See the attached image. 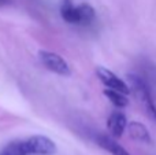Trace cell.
I'll return each mask as SVG.
<instances>
[{
    "mask_svg": "<svg viewBox=\"0 0 156 155\" xmlns=\"http://www.w3.org/2000/svg\"><path fill=\"white\" fill-rule=\"evenodd\" d=\"M127 85H129V88H130V92L134 93V96L138 99V102H140L141 106L144 107L147 114L156 122V104L154 102L151 89H149L147 81L143 77L130 73L129 76H127Z\"/></svg>",
    "mask_w": 156,
    "mask_h": 155,
    "instance_id": "6da1fadb",
    "label": "cell"
},
{
    "mask_svg": "<svg viewBox=\"0 0 156 155\" xmlns=\"http://www.w3.org/2000/svg\"><path fill=\"white\" fill-rule=\"evenodd\" d=\"M38 59H40L41 65L47 69V70L52 71V73L58 74L62 77H69L71 74V69L69 63L63 56L54 51H45L41 49L38 51Z\"/></svg>",
    "mask_w": 156,
    "mask_h": 155,
    "instance_id": "7a4b0ae2",
    "label": "cell"
},
{
    "mask_svg": "<svg viewBox=\"0 0 156 155\" xmlns=\"http://www.w3.org/2000/svg\"><path fill=\"white\" fill-rule=\"evenodd\" d=\"M96 76H97V78L100 80V82H103V84L107 88H110V89L119 91V92L125 93V95L130 93V88H129V85H127V82L123 81L121 77H118L111 70H108L107 67L99 66V67L96 69Z\"/></svg>",
    "mask_w": 156,
    "mask_h": 155,
    "instance_id": "3957f363",
    "label": "cell"
},
{
    "mask_svg": "<svg viewBox=\"0 0 156 155\" xmlns=\"http://www.w3.org/2000/svg\"><path fill=\"white\" fill-rule=\"evenodd\" d=\"M32 155H54L56 154V144L52 139L44 135H33L27 137Z\"/></svg>",
    "mask_w": 156,
    "mask_h": 155,
    "instance_id": "277c9868",
    "label": "cell"
},
{
    "mask_svg": "<svg viewBox=\"0 0 156 155\" xmlns=\"http://www.w3.org/2000/svg\"><path fill=\"white\" fill-rule=\"evenodd\" d=\"M127 125V118L122 111H112L107 120V129L111 136L118 139L123 135Z\"/></svg>",
    "mask_w": 156,
    "mask_h": 155,
    "instance_id": "5b68a950",
    "label": "cell"
},
{
    "mask_svg": "<svg viewBox=\"0 0 156 155\" xmlns=\"http://www.w3.org/2000/svg\"><path fill=\"white\" fill-rule=\"evenodd\" d=\"M126 129H127V132H129V136L132 137L133 140H136V142L145 143V144L152 143L149 131L147 129V126L144 125V124L138 122V121H130V122H127Z\"/></svg>",
    "mask_w": 156,
    "mask_h": 155,
    "instance_id": "8992f818",
    "label": "cell"
},
{
    "mask_svg": "<svg viewBox=\"0 0 156 155\" xmlns=\"http://www.w3.org/2000/svg\"><path fill=\"white\" fill-rule=\"evenodd\" d=\"M0 155H32L27 139L14 140L0 150Z\"/></svg>",
    "mask_w": 156,
    "mask_h": 155,
    "instance_id": "52a82bcc",
    "label": "cell"
},
{
    "mask_svg": "<svg viewBox=\"0 0 156 155\" xmlns=\"http://www.w3.org/2000/svg\"><path fill=\"white\" fill-rule=\"evenodd\" d=\"M96 143L101 148H104L105 151H108L111 155H130L121 144H118V143L110 136L99 135V136H96Z\"/></svg>",
    "mask_w": 156,
    "mask_h": 155,
    "instance_id": "ba28073f",
    "label": "cell"
},
{
    "mask_svg": "<svg viewBox=\"0 0 156 155\" xmlns=\"http://www.w3.org/2000/svg\"><path fill=\"white\" fill-rule=\"evenodd\" d=\"M60 15L63 21L71 25H78V16H77V5L71 3V0H63L60 4Z\"/></svg>",
    "mask_w": 156,
    "mask_h": 155,
    "instance_id": "9c48e42d",
    "label": "cell"
},
{
    "mask_svg": "<svg viewBox=\"0 0 156 155\" xmlns=\"http://www.w3.org/2000/svg\"><path fill=\"white\" fill-rule=\"evenodd\" d=\"M78 25H89L94 19V8L86 3H81L77 5Z\"/></svg>",
    "mask_w": 156,
    "mask_h": 155,
    "instance_id": "30bf717a",
    "label": "cell"
},
{
    "mask_svg": "<svg viewBox=\"0 0 156 155\" xmlns=\"http://www.w3.org/2000/svg\"><path fill=\"white\" fill-rule=\"evenodd\" d=\"M104 95L107 96L108 100H110L115 107H118V109H123V107H126L127 104H129L127 96L125 95V93L119 92V91L110 89V88H108V89L104 91Z\"/></svg>",
    "mask_w": 156,
    "mask_h": 155,
    "instance_id": "8fae6325",
    "label": "cell"
},
{
    "mask_svg": "<svg viewBox=\"0 0 156 155\" xmlns=\"http://www.w3.org/2000/svg\"><path fill=\"white\" fill-rule=\"evenodd\" d=\"M8 2H10V0H0V5H4V4H7Z\"/></svg>",
    "mask_w": 156,
    "mask_h": 155,
    "instance_id": "7c38bea8",
    "label": "cell"
}]
</instances>
